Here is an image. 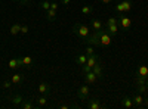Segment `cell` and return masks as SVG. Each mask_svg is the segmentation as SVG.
I'll list each match as a JSON object with an SVG mask.
<instances>
[{
  "label": "cell",
  "instance_id": "1",
  "mask_svg": "<svg viewBox=\"0 0 148 109\" xmlns=\"http://www.w3.org/2000/svg\"><path fill=\"white\" fill-rule=\"evenodd\" d=\"M96 32H98V35H99V41H101L102 47H108L111 43H113V37L110 35L107 28H101V30H98Z\"/></svg>",
  "mask_w": 148,
  "mask_h": 109
},
{
  "label": "cell",
  "instance_id": "2",
  "mask_svg": "<svg viewBox=\"0 0 148 109\" xmlns=\"http://www.w3.org/2000/svg\"><path fill=\"white\" fill-rule=\"evenodd\" d=\"M73 32L77 34L79 37H82V39H86L90 34L89 27L88 25H83V24H74V25H73Z\"/></svg>",
  "mask_w": 148,
  "mask_h": 109
},
{
  "label": "cell",
  "instance_id": "3",
  "mask_svg": "<svg viewBox=\"0 0 148 109\" xmlns=\"http://www.w3.org/2000/svg\"><path fill=\"white\" fill-rule=\"evenodd\" d=\"M132 18L127 16L126 14H123V15H119V28L123 30V31H129L130 27H132Z\"/></svg>",
  "mask_w": 148,
  "mask_h": 109
},
{
  "label": "cell",
  "instance_id": "4",
  "mask_svg": "<svg viewBox=\"0 0 148 109\" xmlns=\"http://www.w3.org/2000/svg\"><path fill=\"white\" fill-rule=\"evenodd\" d=\"M130 9H132V0H121L120 3L116 5V10L119 12V15L129 14Z\"/></svg>",
  "mask_w": 148,
  "mask_h": 109
},
{
  "label": "cell",
  "instance_id": "5",
  "mask_svg": "<svg viewBox=\"0 0 148 109\" xmlns=\"http://www.w3.org/2000/svg\"><path fill=\"white\" fill-rule=\"evenodd\" d=\"M84 43H88V44H90V46H98L99 47L101 46V41H99V35H98V32L95 31L93 34H89L88 37H86V40H84Z\"/></svg>",
  "mask_w": 148,
  "mask_h": 109
},
{
  "label": "cell",
  "instance_id": "6",
  "mask_svg": "<svg viewBox=\"0 0 148 109\" xmlns=\"http://www.w3.org/2000/svg\"><path fill=\"white\" fill-rule=\"evenodd\" d=\"M89 93H90V89L88 87V84L79 87V90H77V96H79L80 100H88L89 99Z\"/></svg>",
  "mask_w": 148,
  "mask_h": 109
},
{
  "label": "cell",
  "instance_id": "7",
  "mask_svg": "<svg viewBox=\"0 0 148 109\" xmlns=\"http://www.w3.org/2000/svg\"><path fill=\"white\" fill-rule=\"evenodd\" d=\"M144 97H145L144 94H141V93H136V94H135L133 97H132V100H133V105L136 106V108H145V106H144Z\"/></svg>",
  "mask_w": 148,
  "mask_h": 109
},
{
  "label": "cell",
  "instance_id": "8",
  "mask_svg": "<svg viewBox=\"0 0 148 109\" xmlns=\"http://www.w3.org/2000/svg\"><path fill=\"white\" fill-rule=\"evenodd\" d=\"M37 90H39V94H47L51 91V84L46 83V81H42L39 84V87H37Z\"/></svg>",
  "mask_w": 148,
  "mask_h": 109
},
{
  "label": "cell",
  "instance_id": "9",
  "mask_svg": "<svg viewBox=\"0 0 148 109\" xmlns=\"http://www.w3.org/2000/svg\"><path fill=\"white\" fill-rule=\"evenodd\" d=\"M86 106H88L89 109H99L101 108V103H99V100L98 99H95V97H89L88 100H86Z\"/></svg>",
  "mask_w": 148,
  "mask_h": 109
},
{
  "label": "cell",
  "instance_id": "10",
  "mask_svg": "<svg viewBox=\"0 0 148 109\" xmlns=\"http://www.w3.org/2000/svg\"><path fill=\"white\" fill-rule=\"evenodd\" d=\"M98 62H99V56H98L96 53H93V55H90V56H88V60H86V65L88 66H90V68H93Z\"/></svg>",
  "mask_w": 148,
  "mask_h": 109
},
{
  "label": "cell",
  "instance_id": "11",
  "mask_svg": "<svg viewBox=\"0 0 148 109\" xmlns=\"http://www.w3.org/2000/svg\"><path fill=\"white\" fill-rule=\"evenodd\" d=\"M8 66H9V69H16V68L22 66L21 58H15V59H10L9 62H8Z\"/></svg>",
  "mask_w": 148,
  "mask_h": 109
},
{
  "label": "cell",
  "instance_id": "12",
  "mask_svg": "<svg viewBox=\"0 0 148 109\" xmlns=\"http://www.w3.org/2000/svg\"><path fill=\"white\" fill-rule=\"evenodd\" d=\"M9 100L14 103L15 106H19L22 102H24V97H22V94H19V93H16V94H12L10 97H9Z\"/></svg>",
  "mask_w": 148,
  "mask_h": 109
},
{
  "label": "cell",
  "instance_id": "13",
  "mask_svg": "<svg viewBox=\"0 0 148 109\" xmlns=\"http://www.w3.org/2000/svg\"><path fill=\"white\" fill-rule=\"evenodd\" d=\"M92 72H93L98 78H102V77H104V68H102V65H101L99 62H98V64L92 68Z\"/></svg>",
  "mask_w": 148,
  "mask_h": 109
},
{
  "label": "cell",
  "instance_id": "14",
  "mask_svg": "<svg viewBox=\"0 0 148 109\" xmlns=\"http://www.w3.org/2000/svg\"><path fill=\"white\" fill-rule=\"evenodd\" d=\"M47 105V96L46 94H42L36 99V108H45Z\"/></svg>",
  "mask_w": 148,
  "mask_h": 109
},
{
  "label": "cell",
  "instance_id": "15",
  "mask_svg": "<svg viewBox=\"0 0 148 109\" xmlns=\"http://www.w3.org/2000/svg\"><path fill=\"white\" fill-rule=\"evenodd\" d=\"M96 75L93 74L92 71H89V72H86L84 74V81H86V84H95L96 83Z\"/></svg>",
  "mask_w": 148,
  "mask_h": 109
},
{
  "label": "cell",
  "instance_id": "16",
  "mask_svg": "<svg viewBox=\"0 0 148 109\" xmlns=\"http://www.w3.org/2000/svg\"><path fill=\"white\" fill-rule=\"evenodd\" d=\"M136 77L148 78V66H145V65H139V66H138V71H136Z\"/></svg>",
  "mask_w": 148,
  "mask_h": 109
},
{
  "label": "cell",
  "instance_id": "17",
  "mask_svg": "<svg viewBox=\"0 0 148 109\" xmlns=\"http://www.w3.org/2000/svg\"><path fill=\"white\" fill-rule=\"evenodd\" d=\"M121 106L125 108V109L133 108V100H132V97H129V96H125V97L121 99Z\"/></svg>",
  "mask_w": 148,
  "mask_h": 109
},
{
  "label": "cell",
  "instance_id": "18",
  "mask_svg": "<svg viewBox=\"0 0 148 109\" xmlns=\"http://www.w3.org/2000/svg\"><path fill=\"white\" fill-rule=\"evenodd\" d=\"M10 81H12L14 86H18V84H21L24 81V75L22 74H14V75L10 77Z\"/></svg>",
  "mask_w": 148,
  "mask_h": 109
},
{
  "label": "cell",
  "instance_id": "19",
  "mask_svg": "<svg viewBox=\"0 0 148 109\" xmlns=\"http://www.w3.org/2000/svg\"><path fill=\"white\" fill-rule=\"evenodd\" d=\"M21 62H22L24 68H31L33 66V58L31 56H24V58H21Z\"/></svg>",
  "mask_w": 148,
  "mask_h": 109
},
{
  "label": "cell",
  "instance_id": "20",
  "mask_svg": "<svg viewBox=\"0 0 148 109\" xmlns=\"http://www.w3.org/2000/svg\"><path fill=\"white\" fill-rule=\"evenodd\" d=\"M136 91L147 96L148 94V87H147V83H141V84H136Z\"/></svg>",
  "mask_w": 148,
  "mask_h": 109
},
{
  "label": "cell",
  "instance_id": "21",
  "mask_svg": "<svg viewBox=\"0 0 148 109\" xmlns=\"http://www.w3.org/2000/svg\"><path fill=\"white\" fill-rule=\"evenodd\" d=\"M90 27L95 30V31H98V30H101V28H104V25H102V22L99 21V19H96V18H93L92 21H90Z\"/></svg>",
  "mask_w": 148,
  "mask_h": 109
},
{
  "label": "cell",
  "instance_id": "22",
  "mask_svg": "<svg viewBox=\"0 0 148 109\" xmlns=\"http://www.w3.org/2000/svg\"><path fill=\"white\" fill-rule=\"evenodd\" d=\"M119 25H117V24H116V25H108L107 27V31L110 32V35H111V37H116V35H117V32H119Z\"/></svg>",
  "mask_w": 148,
  "mask_h": 109
},
{
  "label": "cell",
  "instance_id": "23",
  "mask_svg": "<svg viewBox=\"0 0 148 109\" xmlns=\"http://www.w3.org/2000/svg\"><path fill=\"white\" fill-rule=\"evenodd\" d=\"M47 14H46V19L49 21V22H53L55 19H56V10H53V9H49V10H46Z\"/></svg>",
  "mask_w": 148,
  "mask_h": 109
},
{
  "label": "cell",
  "instance_id": "24",
  "mask_svg": "<svg viewBox=\"0 0 148 109\" xmlns=\"http://www.w3.org/2000/svg\"><path fill=\"white\" fill-rule=\"evenodd\" d=\"M86 60H88V56H86V53H82V55H77V58H76V62L82 66V65H84L86 64Z\"/></svg>",
  "mask_w": 148,
  "mask_h": 109
},
{
  "label": "cell",
  "instance_id": "25",
  "mask_svg": "<svg viewBox=\"0 0 148 109\" xmlns=\"http://www.w3.org/2000/svg\"><path fill=\"white\" fill-rule=\"evenodd\" d=\"M21 32V24H14V25L10 27V34L12 35H18Z\"/></svg>",
  "mask_w": 148,
  "mask_h": 109
},
{
  "label": "cell",
  "instance_id": "26",
  "mask_svg": "<svg viewBox=\"0 0 148 109\" xmlns=\"http://www.w3.org/2000/svg\"><path fill=\"white\" fill-rule=\"evenodd\" d=\"M19 106H21L22 109H33V108H36V105H34L31 100H24Z\"/></svg>",
  "mask_w": 148,
  "mask_h": 109
},
{
  "label": "cell",
  "instance_id": "27",
  "mask_svg": "<svg viewBox=\"0 0 148 109\" xmlns=\"http://www.w3.org/2000/svg\"><path fill=\"white\" fill-rule=\"evenodd\" d=\"M92 12H93V7H92L90 5H86V6H83V7H82V14H83V15H86V16L90 15Z\"/></svg>",
  "mask_w": 148,
  "mask_h": 109
},
{
  "label": "cell",
  "instance_id": "28",
  "mask_svg": "<svg viewBox=\"0 0 148 109\" xmlns=\"http://www.w3.org/2000/svg\"><path fill=\"white\" fill-rule=\"evenodd\" d=\"M40 7L43 10H49V9H51V2H49V0H43V2L40 3Z\"/></svg>",
  "mask_w": 148,
  "mask_h": 109
},
{
  "label": "cell",
  "instance_id": "29",
  "mask_svg": "<svg viewBox=\"0 0 148 109\" xmlns=\"http://www.w3.org/2000/svg\"><path fill=\"white\" fill-rule=\"evenodd\" d=\"M119 25V18H114V16H111V18H108V21H107V27L108 25Z\"/></svg>",
  "mask_w": 148,
  "mask_h": 109
},
{
  "label": "cell",
  "instance_id": "30",
  "mask_svg": "<svg viewBox=\"0 0 148 109\" xmlns=\"http://www.w3.org/2000/svg\"><path fill=\"white\" fill-rule=\"evenodd\" d=\"M95 53V49H93V46H88V47H86V56H90V55H93Z\"/></svg>",
  "mask_w": 148,
  "mask_h": 109
},
{
  "label": "cell",
  "instance_id": "31",
  "mask_svg": "<svg viewBox=\"0 0 148 109\" xmlns=\"http://www.w3.org/2000/svg\"><path fill=\"white\" fill-rule=\"evenodd\" d=\"M2 86H3V89H10L14 84H12V81H9V80H5V81L2 83Z\"/></svg>",
  "mask_w": 148,
  "mask_h": 109
},
{
  "label": "cell",
  "instance_id": "32",
  "mask_svg": "<svg viewBox=\"0 0 148 109\" xmlns=\"http://www.w3.org/2000/svg\"><path fill=\"white\" fill-rule=\"evenodd\" d=\"M82 71H83V74H86V72H89V71H92V68L90 66H88V65H82Z\"/></svg>",
  "mask_w": 148,
  "mask_h": 109
},
{
  "label": "cell",
  "instance_id": "33",
  "mask_svg": "<svg viewBox=\"0 0 148 109\" xmlns=\"http://www.w3.org/2000/svg\"><path fill=\"white\" fill-rule=\"evenodd\" d=\"M28 31H30L28 25H21V34H27Z\"/></svg>",
  "mask_w": 148,
  "mask_h": 109
},
{
  "label": "cell",
  "instance_id": "34",
  "mask_svg": "<svg viewBox=\"0 0 148 109\" xmlns=\"http://www.w3.org/2000/svg\"><path fill=\"white\" fill-rule=\"evenodd\" d=\"M33 0H19V5L21 6H25V5H30Z\"/></svg>",
  "mask_w": 148,
  "mask_h": 109
},
{
  "label": "cell",
  "instance_id": "35",
  "mask_svg": "<svg viewBox=\"0 0 148 109\" xmlns=\"http://www.w3.org/2000/svg\"><path fill=\"white\" fill-rule=\"evenodd\" d=\"M58 7H59V5H58L56 2H51V9H53V10H58Z\"/></svg>",
  "mask_w": 148,
  "mask_h": 109
},
{
  "label": "cell",
  "instance_id": "36",
  "mask_svg": "<svg viewBox=\"0 0 148 109\" xmlns=\"http://www.w3.org/2000/svg\"><path fill=\"white\" fill-rule=\"evenodd\" d=\"M73 106H74V105H61L59 108H61V109H70V108H73Z\"/></svg>",
  "mask_w": 148,
  "mask_h": 109
},
{
  "label": "cell",
  "instance_id": "37",
  "mask_svg": "<svg viewBox=\"0 0 148 109\" xmlns=\"http://www.w3.org/2000/svg\"><path fill=\"white\" fill-rule=\"evenodd\" d=\"M144 106H145V108H148V94L144 97Z\"/></svg>",
  "mask_w": 148,
  "mask_h": 109
},
{
  "label": "cell",
  "instance_id": "38",
  "mask_svg": "<svg viewBox=\"0 0 148 109\" xmlns=\"http://www.w3.org/2000/svg\"><path fill=\"white\" fill-rule=\"evenodd\" d=\"M98 2H101V3H104V5H108V3L113 2V0H98Z\"/></svg>",
  "mask_w": 148,
  "mask_h": 109
},
{
  "label": "cell",
  "instance_id": "39",
  "mask_svg": "<svg viewBox=\"0 0 148 109\" xmlns=\"http://www.w3.org/2000/svg\"><path fill=\"white\" fill-rule=\"evenodd\" d=\"M70 2H71V0H61V3L65 5V6H68V5H70Z\"/></svg>",
  "mask_w": 148,
  "mask_h": 109
},
{
  "label": "cell",
  "instance_id": "40",
  "mask_svg": "<svg viewBox=\"0 0 148 109\" xmlns=\"http://www.w3.org/2000/svg\"><path fill=\"white\" fill-rule=\"evenodd\" d=\"M10 2H15V3H19V0H10Z\"/></svg>",
  "mask_w": 148,
  "mask_h": 109
},
{
  "label": "cell",
  "instance_id": "41",
  "mask_svg": "<svg viewBox=\"0 0 148 109\" xmlns=\"http://www.w3.org/2000/svg\"><path fill=\"white\" fill-rule=\"evenodd\" d=\"M147 87H148V78H147Z\"/></svg>",
  "mask_w": 148,
  "mask_h": 109
},
{
  "label": "cell",
  "instance_id": "42",
  "mask_svg": "<svg viewBox=\"0 0 148 109\" xmlns=\"http://www.w3.org/2000/svg\"><path fill=\"white\" fill-rule=\"evenodd\" d=\"M0 28H2V25H0Z\"/></svg>",
  "mask_w": 148,
  "mask_h": 109
}]
</instances>
